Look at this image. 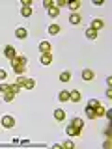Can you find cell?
<instances>
[{"label": "cell", "instance_id": "6da1fadb", "mask_svg": "<svg viewBox=\"0 0 112 149\" xmlns=\"http://www.w3.org/2000/svg\"><path fill=\"white\" fill-rule=\"evenodd\" d=\"M9 63H11V69L19 67V65H28V58L24 54H15L11 60H9Z\"/></svg>", "mask_w": 112, "mask_h": 149}, {"label": "cell", "instance_id": "7a4b0ae2", "mask_svg": "<svg viewBox=\"0 0 112 149\" xmlns=\"http://www.w3.org/2000/svg\"><path fill=\"white\" fill-rule=\"evenodd\" d=\"M0 123H2V127L4 129H13L15 127V118L13 116H9V114H6V116H2V119H0Z\"/></svg>", "mask_w": 112, "mask_h": 149}, {"label": "cell", "instance_id": "3957f363", "mask_svg": "<svg viewBox=\"0 0 112 149\" xmlns=\"http://www.w3.org/2000/svg\"><path fill=\"white\" fill-rule=\"evenodd\" d=\"M80 132H82V129L75 127V125H71V123L65 127V134H67V136H71V138H78V136H80Z\"/></svg>", "mask_w": 112, "mask_h": 149}, {"label": "cell", "instance_id": "277c9868", "mask_svg": "<svg viewBox=\"0 0 112 149\" xmlns=\"http://www.w3.org/2000/svg\"><path fill=\"white\" fill-rule=\"evenodd\" d=\"M95 78V71L93 69H82V80L84 82H92Z\"/></svg>", "mask_w": 112, "mask_h": 149}, {"label": "cell", "instance_id": "5b68a950", "mask_svg": "<svg viewBox=\"0 0 112 149\" xmlns=\"http://www.w3.org/2000/svg\"><path fill=\"white\" fill-rule=\"evenodd\" d=\"M39 63L41 65H50V63H52V54H50V52H43L39 56Z\"/></svg>", "mask_w": 112, "mask_h": 149}, {"label": "cell", "instance_id": "8992f818", "mask_svg": "<svg viewBox=\"0 0 112 149\" xmlns=\"http://www.w3.org/2000/svg\"><path fill=\"white\" fill-rule=\"evenodd\" d=\"M90 28H92V30H95V32H99V30H103V28H105V21H101V19H93L92 24H90Z\"/></svg>", "mask_w": 112, "mask_h": 149}, {"label": "cell", "instance_id": "52a82bcc", "mask_svg": "<svg viewBox=\"0 0 112 149\" xmlns=\"http://www.w3.org/2000/svg\"><path fill=\"white\" fill-rule=\"evenodd\" d=\"M80 99H82V93L78 90H71V91H69V101H71V102H78Z\"/></svg>", "mask_w": 112, "mask_h": 149}, {"label": "cell", "instance_id": "ba28073f", "mask_svg": "<svg viewBox=\"0 0 112 149\" xmlns=\"http://www.w3.org/2000/svg\"><path fill=\"white\" fill-rule=\"evenodd\" d=\"M65 6L71 9V13H78V9H80V2H78V0H71V2H67Z\"/></svg>", "mask_w": 112, "mask_h": 149}, {"label": "cell", "instance_id": "9c48e42d", "mask_svg": "<svg viewBox=\"0 0 112 149\" xmlns=\"http://www.w3.org/2000/svg\"><path fill=\"white\" fill-rule=\"evenodd\" d=\"M82 22V15H78V13H71V15H69V24H80Z\"/></svg>", "mask_w": 112, "mask_h": 149}, {"label": "cell", "instance_id": "30bf717a", "mask_svg": "<svg viewBox=\"0 0 112 149\" xmlns=\"http://www.w3.org/2000/svg\"><path fill=\"white\" fill-rule=\"evenodd\" d=\"M15 54H17V52H15V49H13L11 45H6V47H4V56H6L8 60H11Z\"/></svg>", "mask_w": 112, "mask_h": 149}, {"label": "cell", "instance_id": "8fae6325", "mask_svg": "<svg viewBox=\"0 0 112 149\" xmlns=\"http://www.w3.org/2000/svg\"><path fill=\"white\" fill-rule=\"evenodd\" d=\"M15 36L19 37V39H26V36H28V30L24 26H19L17 30H15Z\"/></svg>", "mask_w": 112, "mask_h": 149}, {"label": "cell", "instance_id": "7c38bea8", "mask_svg": "<svg viewBox=\"0 0 112 149\" xmlns=\"http://www.w3.org/2000/svg\"><path fill=\"white\" fill-rule=\"evenodd\" d=\"M60 30H62V26L56 24V22H52V24L49 26V34H50V36H58V34H60Z\"/></svg>", "mask_w": 112, "mask_h": 149}, {"label": "cell", "instance_id": "4fadbf2b", "mask_svg": "<svg viewBox=\"0 0 112 149\" xmlns=\"http://www.w3.org/2000/svg\"><path fill=\"white\" fill-rule=\"evenodd\" d=\"M54 119H56V121H60V123H62V121L65 119V112H64L62 108H56V110H54Z\"/></svg>", "mask_w": 112, "mask_h": 149}, {"label": "cell", "instance_id": "5bb4252c", "mask_svg": "<svg viewBox=\"0 0 112 149\" xmlns=\"http://www.w3.org/2000/svg\"><path fill=\"white\" fill-rule=\"evenodd\" d=\"M36 88V80L34 78H26L24 84H22V90H34Z\"/></svg>", "mask_w": 112, "mask_h": 149}, {"label": "cell", "instance_id": "9a60e30c", "mask_svg": "<svg viewBox=\"0 0 112 149\" xmlns=\"http://www.w3.org/2000/svg\"><path fill=\"white\" fill-rule=\"evenodd\" d=\"M39 52L43 54V52H50V43L49 41H41L39 43Z\"/></svg>", "mask_w": 112, "mask_h": 149}, {"label": "cell", "instance_id": "2e32d148", "mask_svg": "<svg viewBox=\"0 0 112 149\" xmlns=\"http://www.w3.org/2000/svg\"><path fill=\"white\" fill-rule=\"evenodd\" d=\"M69 80H71V71H62V73H60V82H69Z\"/></svg>", "mask_w": 112, "mask_h": 149}, {"label": "cell", "instance_id": "e0dca14e", "mask_svg": "<svg viewBox=\"0 0 112 149\" xmlns=\"http://www.w3.org/2000/svg\"><path fill=\"white\" fill-rule=\"evenodd\" d=\"M58 99L62 101V102H67V101H69V91H67V90H60Z\"/></svg>", "mask_w": 112, "mask_h": 149}, {"label": "cell", "instance_id": "ac0fdd59", "mask_svg": "<svg viewBox=\"0 0 112 149\" xmlns=\"http://www.w3.org/2000/svg\"><path fill=\"white\" fill-rule=\"evenodd\" d=\"M22 90V86L21 84H17V82H13V84H9V91L11 93H15V95H19V91Z\"/></svg>", "mask_w": 112, "mask_h": 149}, {"label": "cell", "instance_id": "d6986e66", "mask_svg": "<svg viewBox=\"0 0 112 149\" xmlns=\"http://www.w3.org/2000/svg\"><path fill=\"white\" fill-rule=\"evenodd\" d=\"M71 125H75V127H78V129H84V119H80V118H75L71 119Z\"/></svg>", "mask_w": 112, "mask_h": 149}, {"label": "cell", "instance_id": "ffe728a7", "mask_svg": "<svg viewBox=\"0 0 112 149\" xmlns=\"http://www.w3.org/2000/svg\"><path fill=\"white\" fill-rule=\"evenodd\" d=\"M47 13H49V17H50V19H58L60 9H58V8H50V9H47Z\"/></svg>", "mask_w": 112, "mask_h": 149}, {"label": "cell", "instance_id": "44dd1931", "mask_svg": "<svg viewBox=\"0 0 112 149\" xmlns=\"http://www.w3.org/2000/svg\"><path fill=\"white\" fill-rule=\"evenodd\" d=\"M97 34H99V32L92 30V28H86V37L88 39H97Z\"/></svg>", "mask_w": 112, "mask_h": 149}, {"label": "cell", "instance_id": "7402d4cb", "mask_svg": "<svg viewBox=\"0 0 112 149\" xmlns=\"http://www.w3.org/2000/svg\"><path fill=\"white\" fill-rule=\"evenodd\" d=\"M32 13H34V9H32V8H21V15H22V17H26V19H28V17L32 15Z\"/></svg>", "mask_w": 112, "mask_h": 149}, {"label": "cell", "instance_id": "603a6c76", "mask_svg": "<svg viewBox=\"0 0 112 149\" xmlns=\"http://www.w3.org/2000/svg\"><path fill=\"white\" fill-rule=\"evenodd\" d=\"M86 116L90 119H97L95 118V108H92V106H86Z\"/></svg>", "mask_w": 112, "mask_h": 149}, {"label": "cell", "instance_id": "cb8c5ba5", "mask_svg": "<svg viewBox=\"0 0 112 149\" xmlns=\"http://www.w3.org/2000/svg\"><path fill=\"white\" fill-rule=\"evenodd\" d=\"M15 93H11V91H8V93H4V101L6 102H11V101H15Z\"/></svg>", "mask_w": 112, "mask_h": 149}, {"label": "cell", "instance_id": "d4e9b609", "mask_svg": "<svg viewBox=\"0 0 112 149\" xmlns=\"http://www.w3.org/2000/svg\"><path fill=\"white\" fill-rule=\"evenodd\" d=\"M103 116H105V106L99 104V106L95 108V118H103Z\"/></svg>", "mask_w": 112, "mask_h": 149}, {"label": "cell", "instance_id": "484cf974", "mask_svg": "<svg viewBox=\"0 0 112 149\" xmlns=\"http://www.w3.org/2000/svg\"><path fill=\"white\" fill-rule=\"evenodd\" d=\"M15 74H24L26 73V65H19V67H13Z\"/></svg>", "mask_w": 112, "mask_h": 149}, {"label": "cell", "instance_id": "4316f807", "mask_svg": "<svg viewBox=\"0 0 112 149\" xmlns=\"http://www.w3.org/2000/svg\"><path fill=\"white\" fill-rule=\"evenodd\" d=\"M8 91H9V84L2 82V84H0V93H2V95H4V93H8Z\"/></svg>", "mask_w": 112, "mask_h": 149}, {"label": "cell", "instance_id": "83f0119b", "mask_svg": "<svg viewBox=\"0 0 112 149\" xmlns=\"http://www.w3.org/2000/svg\"><path fill=\"white\" fill-rule=\"evenodd\" d=\"M99 104H101V102L97 101V99H90V101H88V106H92V108H97Z\"/></svg>", "mask_w": 112, "mask_h": 149}, {"label": "cell", "instance_id": "f1b7e54d", "mask_svg": "<svg viewBox=\"0 0 112 149\" xmlns=\"http://www.w3.org/2000/svg\"><path fill=\"white\" fill-rule=\"evenodd\" d=\"M43 8L50 9V8H52V0H43Z\"/></svg>", "mask_w": 112, "mask_h": 149}, {"label": "cell", "instance_id": "f546056e", "mask_svg": "<svg viewBox=\"0 0 112 149\" xmlns=\"http://www.w3.org/2000/svg\"><path fill=\"white\" fill-rule=\"evenodd\" d=\"M24 80H26V77H24V74H19V77H17V84H21V86H22V84H24Z\"/></svg>", "mask_w": 112, "mask_h": 149}, {"label": "cell", "instance_id": "4dcf8cb0", "mask_svg": "<svg viewBox=\"0 0 112 149\" xmlns=\"http://www.w3.org/2000/svg\"><path fill=\"white\" fill-rule=\"evenodd\" d=\"M6 77H8V73L4 71V69H0V82H4V80H6Z\"/></svg>", "mask_w": 112, "mask_h": 149}, {"label": "cell", "instance_id": "1f68e13d", "mask_svg": "<svg viewBox=\"0 0 112 149\" xmlns=\"http://www.w3.org/2000/svg\"><path fill=\"white\" fill-rule=\"evenodd\" d=\"M60 146H62V147H75V143H73V142H69V140H67V142L60 143Z\"/></svg>", "mask_w": 112, "mask_h": 149}]
</instances>
